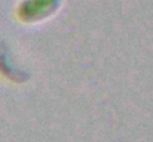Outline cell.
Here are the masks:
<instances>
[{
  "label": "cell",
  "instance_id": "6da1fadb",
  "mask_svg": "<svg viewBox=\"0 0 153 142\" xmlns=\"http://www.w3.org/2000/svg\"><path fill=\"white\" fill-rule=\"evenodd\" d=\"M62 0H21L16 6V16L24 24L42 22L56 13Z\"/></svg>",
  "mask_w": 153,
  "mask_h": 142
},
{
  "label": "cell",
  "instance_id": "7a4b0ae2",
  "mask_svg": "<svg viewBox=\"0 0 153 142\" xmlns=\"http://www.w3.org/2000/svg\"><path fill=\"white\" fill-rule=\"evenodd\" d=\"M0 74L15 83H22L28 79V76L24 73L22 68H19V65L13 61L12 52L9 46H6L4 42L0 43Z\"/></svg>",
  "mask_w": 153,
  "mask_h": 142
}]
</instances>
